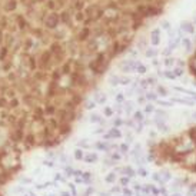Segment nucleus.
Masks as SVG:
<instances>
[{"mask_svg": "<svg viewBox=\"0 0 196 196\" xmlns=\"http://www.w3.org/2000/svg\"><path fill=\"white\" fill-rule=\"evenodd\" d=\"M155 125H156V130L159 133H162V135H167V133L170 132V127H169L162 119H159V118L155 119Z\"/></svg>", "mask_w": 196, "mask_h": 196, "instance_id": "obj_1", "label": "nucleus"}, {"mask_svg": "<svg viewBox=\"0 0 196 196\" xmlns=\"http://www.w3.org/2000/svg\"><path fill=\"white\" fill-rule=\"evenodd\" d=\"M120 176H127L130 179L136 178V169L133 166H122V170H120Z\"/></svg>", "mask_w": 196, "mask_h": 196, "instance_id": "obj_2", "label": "nucleus"}, {"mask_svg": "<svg viewBox=\"0 0 196 196\" xmlns=\"http://www.w3.org/2000/svg\"><path fill=\"white\" fill-rule=\"evenodd\" d=\"M142 155H145V153H143V149H142V145H140V143H135L133 148H132L130 152H129V156L136 159V157L142 156Z\"/></svg>", "mask_w": 196, "mask_h": 196, "instance_id": "obj_3", "label": "nucleus"}, {"mask_svg": "<svg viewBox=\"0 0 196 196\" xmlns=\"http://www.w3.org/2000/svg\"><path fill=\"white\" fill-rule=\"evenodd\" d=\"M84 163H89V165H95L99 162V155L96 152H87L84 155V159H83Z\"/></svg>", "mask_w": 196, "mask_h": 196, "instance_id": "obj_4", "label": "nucleus"}, {"mask_svg": "<svg viewBox=\"0 0 196 196\" xmlns=\"http://www.w3.org/2000/svg\"><path fill=\"white\" fill-rule=\"evenodd\" d=\"M93 146H95V149H97L99 152H109V153H110V146H112V145H109L108 142L103 140V142H96Z\"/></svg>", "mask_w": 196, "mask_h": 196, "instance_id": "obj_5", "label": "nucleus"}, {"mask_svg": "<svg viewBox=\"0 0 196 196\" xmlns=\"http://www.w3.org/2000/svg\"><path fill=\"white\" fill-rule=\"evenodd\" d=\"M172 103H182V105H186V106H195V100H191V99H179V97H172L170 100Z\"/></svg>", "mask_w": 196, "mask_h": 196, "instance_id": "obj_6", "label": "nucleus"}, {"mask_svg": "<svg viewBox=\"0 0 196 196\" xmlns=\"http://www.w3.org/2000/svg\"><path fill=\"white\" fill-rule=\"evenodd\" d=\"M116 179H118V173H115L113 170H112V172H109V173L105 176V182H106L108 185H113V183H116Z\"/></svg>", "mask_w": 196, "mask_h": 196, "instance_id": "obj_7", "label": "nucleus"}, {"mask_svg": "<svg viewBox=\"0 0 196 196\" xmlns=\"http://www.w3.org/2000/svg\"><path fill=\"white\" fill-rule=\"evenodd\" d=\"M169 189H170V192H172V193H178V192H180V189H182L180 180H172V182H170V185H169Z\"/></svg>", "mask_w": 196, "mask_h": 196, "instance_id": "obj_8", "label": "nucleus"}, {"mask_svg": "<svg viewBox=\"0 0 196 196\" xmlns=\"http://www.w3.org/2000/svg\"><path fill=\"white\" fill-rule=\"evenodd\" d=\"M150 178H152V180H153V182H156L159 186H165V185H166V182L162 179V176H160V173H159V172H153Z\"/></svg>", "mask_w": 196, "mask_h": 196, "instance_id": "obj_9", "label": "nucleus"}, {"mask_svg": "<svg viewBox=\"0 0 196 196\" xmlns=\"http://www.w3.org/2000/svg\"><path fill=\"white\" fill-rule=\"evenodd\" d=\"M130 149H132V148H130V145H129V143H126V142H125V143H122V145H119V152H120L123 156H129Z\"/></svg>", "mask_w": 196, "mask_h": 196, "instance_id": "obj_10", "label": "nucleus"}, {"mask_svg": "<svg viewBox=\"0 0 196 196\" xmlns=\"http://www.w3.org/2000/svg\"><path fill=\"white\" fill-rule=\"evenodd\" d=\"M136 175H137L139 178H148V176H149V170H148L145 166H137Z\"/></svg>", "mask_w": 196, "mask_h": 196, "instance_id": "obj_11", "label": "nucleus"}, {"mask_svg": "<svg viewBox=\"0 0 196 196\" xmlns=\"http://www.w3.org/2000/svg\"><path fill=\"white\" fill-rule=\"evenodd\" d=\"M130 183H132V179H130V178H127V176H120V178H119V185H120L122 188H129Z\"/></svg>", "mask_w": 196, "mask_h": 196, "instance_id": "obj_12", "label": "nucleus"}, {"mask_svg": "<svg viewBox=\"0 0 196 196\" xmlns=\"http://www.w3.org/2000/svg\"><path fill=\"white\" fill-rule=\"evenodd\" d=\"M133 120H135L136 123H143V122H145V113L140 112V110L135 112V113H133Z\"/></svg>", "mask_w": 196, "mask_h": 196, "instance_id": "obj_13", "label": "nucleus"}, {"mask_svg": "<svg viewBox=\"0 0 196 196\" xmlns=\"http://www.w3.org/2000/svg\"><path fill=\"white\" fill-rule=\"evenodd\" d=\"M84 150L83 149H80V148H76L75 150H73V156H75V159L76 160H83L84 159Z\"/></svg>", "mask_w": 196, "mask_h": 196, "instance_id": "obj_14", "label": "nucleus"}, {"mask_svg": "<svg viewBox=\"0 0 196 196\" xmlns=\"http://www.w3.org/2000/svg\"><path fill=\"white\" fill-rule=\"evenodd\" d=\"M66 180H67V176H66L65 173H60V172L54 173V182H59V183H65Z\"/></svg>", "mask_w": 196, "mask_h": 196, "instance_id": "obj_15", "label": "nucleus"}, {"mask_svg": "<svg viewBox=\"0 0 196 196\" xmlns=\"http://www.w3.org/2000/svg\"><path fill=\"white\" fill-rule=\"evenodd\" d=\"M122 157H123V155H122L119 150H113V152H110V153H109V159L115 160L116 163H118V162L120 160V159H122Z\"/></svg>", "mask_w": 196, "mask_h": 196, "instance_id": "obj_16", "label": "nucleus"}, {"mask_svg": "<svg viewBox=\"0 0 196 196\" xmlns=\"http://www.w3.org/2000/svg\"><path fill=\"white\" fill-rule=\"evenodd\" d=\"M133 160H135V165H136V166H145V165L148 163L146 155H142V156L136 157V159H133Z\"/></svg>", "mask_w": 196, "mask_h": 196, "instance_id": "obj_17", "label": "nucleus"}, {"mask_svg": "<svg viewBox=\"0 0 196 196\" xmlns=\"http://www.w3.org/2000/svg\"><path fill=\"white\" fill-rule=\"evenodd\" d=\"M159 173H160V176H162V179H163L165 182H172L173 176H172V173H170V172H167V170H163V172H159Z\"/></svg>", "mask_w": 196, "mask_h": 196, "instance_id": "obj_18", "label": "nucleus"}, {"mask_svg": "<svg viewBox=\"0 0 196 196\" xmlns=\"http://www.w3.org/2000/svg\"><path fill=\"white\" fill-rule=\"evenodd\" d=\"M109 133H110V136H112L113 139H120V137H122V132L119 130L118 127H112Z\"/></svg>", "mask_w": 196, "mask_h": 196, "instance_id": "obj_19", "label": "nucleus"}, {"mask_svg": "<svg viewBox=\"0 0 196 196\" xmlns=\"http://www.w3.org/2000/svg\"><path fill=\"white\" fill-rule=\"evenodd\" d=\"M78 148L83 149V150H84V149H89V148H90V143H89L86 139H83V140H79V142H78Z\"/></svg>", "mask_w": 196, "mask_h": 196, "instance_id": "obj_20", "label": "nucleus"}, {"mask_svg": "<svg viewBox=\"0 0 196 196\" xmlns=\"http://www.w3.org/2000/svg\"><path fill=\"white\" fill-rule=\"evenodd\" d=\"M75 172H76V169H75V167H72V166H66V167H65V175H66L67 178L75 176Z\"/></svg>", "mask_w": 196, "mask_h": 196, "instance_id": "obj_21", "label": "nucleus"}, {"mask_svg": "<svg viewBox=\"0 0 196 196\" xmlns=\"http://www.w3.org/2000/svg\"><path fill=\"white\" fill-rule=\"evenodd\" d=\"M167 89L163 86H157V96H167Z\"/></svg>", "mask_w": 196, "mask_h": 196, "instance_id": "obj_22", "label": "nucleus"}, {"mask_svg": "<svg viewBox=\"0 0 196 196\" xmlns=\"http://www.w3.org/2000/svg\"><path fill=\"white\" fill-rule=\"evenodd\" d=\"M103 166L105 167H113V166H116V162L112 160V159H106V160H103Z\"/></svg>", "mask_w": 196, "mask_h": 196, "instance_id": "obj_23", "label": "nucleus"}, {"mask_svg": "<svg viewBox=\"0 0 196 196\" xmlns=\"http://www.w3.org/2000/svg\"><path fill=\"white\" fill-rule=\"evenodd\" d=\"M156 102H157V105H160L162 108H170V106H173V103H172V102H167V100H159V99H157Z\"/></svg>", "mask_w": 196, "mask_h": 196, "instance_id": "obj_24", "label": "nucleus"}, {"mask_svg": "<svg viewBox=\"0 0 196 196\" xmlns=\"http://www.w3.org/2000/svg\"><path fill=\"white\" fill-rule=\"evenodd\" d=\"M43 166H46V167H54L56 163H54L53 159H46V160L43 162Z\"/></svg>", "mask_w": 196, "mask_h": 196, "instance_id": "obj_25", "label": "nucleus"}, {"mask_svg": "<svg viewBox=\"0 0 196 196\" xmlns=\"http://www.w3.org/2000/svg\"><path fill=\"white\" fill-rule=\"evenodd\" d=\"M145 97L148 99V100H157V93H153V92H149V93H146L145 95Z\"/></svg>", "mask_w": 196, "mask_h": 196, "instance_id": "obj_26", "label": "nucleus"}, {"mask_svg": "<svg viewBox=\"0 0 196 196\" xmlns=\"http://www.w3.org/2000/svg\"><path fill=\"white\" fill-rule=\"evenodd\" d=\"M146 66L145 65H142V63H137V66H136V72L137 73H146Z\"/></svg>", "mask_w": 196, "mask_h": 196, "instance_id": "obj_27", "label": "nucleus"}, {"mask_svg": "<svg viewBox=\"0 0 196 196\" xmlns=\"http://www.w3.org/2000/svg\"><path fill=\"white\" fill-rule=\"evenodd\" d=\"M46 22H47V24H49L50 27H54V24H56V16H54V14H53V16H50Z\"/></svg>", "mask_w": 196, "mask_h": 196, "instance_id": "obj_28", "label": "nucleus"}, {"mask_svg": "<svg viewBox=\"0 0 196 196\" xmlns=\"http://www.w3.org/2000/svg\"><path fill=\"white\" fill-rule=\"evenodd\" d=\"M156 109H155V106L152 105V103H149V105H146L145 106V113H153Z\"/></svg>", "mask_w": 196, "mask_h": 196, "instance_id": "obj_29", "label": "nucleus"}, {"mask_svg": "<svg viewBox=\"0 0 196 196\" xmlns=\"http://www.w3.org/2000/svg\"><path fill=\"white\" fill-rule=\"evenodd\" d=\"M132 188L135 192H143V185H140V183H133Z\"/></svg>", "mask_w": 196, "mask_h": 196, "instance_id": "obj_30", "label": "nucleus"}, {"mask_svg": "<svg viewBox=\"0 0 196 196\" xmlns=\"http://www.w3.org/2000/svg\"><path fill=\"white\" fill-rule=\"evenodd\" d=\"M152 43H153V44H157V43H159V30H155V32H153Z\"/></svg>", "mask_w": 196, "mask_h": 196, "instance_id": "obj_31", "label": "nucleus"}, {"mask_svg": "<svg viewBox=\"0 0 196 196\" xmlns=\"http://www.w3.org/2000/svg\"><path fill=\"white\" fill-rule=\"evenodd\" d=\"M133 140H135V139H133V133H132V132H126V143L130 145Z\"/></svg>", "mask_w": 196, "mask_h": 196, "instance_id": "obj_32", "label": "nucleus"}, {"mask_svg": "<svg viewBox=\"0 0 196 196\" xmlns=\"http://www.w3.org/2000/svg\"><path fill=\"white\" fill-rule=\"evenodd\" d=\"M166 66H173L175 65V57H167V59H165V62H163Z\"/></svg>", "mask_w": 196, "mask_h": 196, "instance_id": "obj_33", "label": "nucleus"}, {"mask_svg": "<svg viewBox=\"0 0 196 196\" xmlns=\"http://www.w3.org/2000/svg\"><path fill=\"white\" fill-rule=\"evenodd\" d=\"M143 126H145L143 123H137V125L135 126V129H133V130H135L136 133H142V132H143Z\"/></svg>", "mask_w": 196, "mask_h": 196, "instance_id": "obj_34", "label": "nucleus"}, {"mask_svg": "<svg viewBox=\"0 0 196 196\" xmlns=\"http://www.w3.org/2000/svg\"><path fill=\"white\" fill-rule=\"evenodd\" d=\"M59 162L63 163V165H66V163H67V156H66L65 153H60V155H59Z\"/></svg>", "mask_w": 196, "mask_h": 196, "instance_id": "obj_35", "label": "nucleus"}, {"mask_svg": "<svg viewBox=\"0 0 196 196\" xmlns=\"http://www.w3.org/2000/svg\"><path fill=\"white\" fill-rule=\"evenodd\" d=\"M156 54H157V52L155 49H149V50L146 52V56H148V57H155Z\"/></svg>", "mask_w": 196, "mask_h": 196, "instance_id": "obj_36", "label": "nucleus"}, {"mask_svg": "<svg viewBox=\"0 0 196 196\" xmlns=\"http://www.w3.org/2000/svg\"><path fill=\"white\" fill-rule=\"evenodd\" d=\"M102 119H100V116L97 115V113H93L92 116H90V122H95V123H97V122H100Z\"/></svg>", "mask_w": 196, "mask_h": 196, "instance_id": "obj_37", "label": "nucleus"}, {"mask_svg": "<svg viewBox=\"0 0 196 196\" xmlns=\"http://www.w3.org/2000/svg\"><path fill=\"white\" fill-rule=\"evenodd\" d=\"M183 46H185V47H186V50L189 52V50L192 49V43H191V40H189V39H185V40H183Z\"/></svg>", "mask_w": 196, "mask_h": 196, "instance_id": "obj_38", "label": "nucleus"}, {"mask_svg": "<svg viewBox=\"0 0 196 196\" xmlns=\"http://www.w3.org/2000/svg\"><path fill=\"white\" fill-rule=\"evenodd\" d=\"M67 188L72 191V196H76L78 192H76V188H75V183H67Z\"/></svg>", "mask_w": 196, "mask_h": 196, "instance_id": "obj_39", "label": "nucleus"}, {"mask_svg": "<svg viewBox=\"0 0 196 196\" xmlns=\"http://www.w3.org/2000/svg\"><path fill=\"white\" fill-rule=\"evenodd\" d=\"M122 189H123V188H122L120 185H119V186H113V188L110 189V193H120Z\"/></svg>", "mask_w": 196, "mask_h": 196, "instance_id": "obj_40", "label": "nucleus"}, {"mask_svg": "<svg viewBox=\"0 0 196 196\" xmlns=\"http://www.w3.org/2000/svg\"><path fill=\"white\" fill-rule=\"evenodd\" d=\"M155 113H156V115H157V118H159V119H162V118H166V113H165V112H163L162 109H156V110H155Z\"/></svg>", "mask_w": 196, "mask_h": 196, "instance_id": "obj_41", "label": "nucleus"}, {"mask_svg": "<svg viewBox=\"0 0 196 196\" xmlns=\"http://www.w3.org/2000/svg\"><path fill=\"white\" fill-rule=\"evenodd\" d=\"M132 110H133V103H126V113L129 115V113H132Z\"/></svg>", "mask_w": 196, "mask_h": 196, "instance_id": "obj_42", "label": "nucleus"}, {"mask_svg": "<svg viewBox=\"0 0 196 196\" xmlns=\"http://www.w3.org/2000/svg\"><path fill=\"white\" fill-rule=\"evenodd\" d=\"M122 125H123V120H122V119H115V120H113V126H115V127H119V126H122Z\"/></svg>", "mask_w": 196, "mask_h": 196, "instance_id": "obj_43", "label": "nucleus"}, {"mask_svg": "<svg viewBox=\"0 0 196 196\" xmlns=\"http://www.w3.org/2000/svg\"><path fill=\"white\" fill-rule=\"evenodd\" d=\"M93 192H95V189H93V188H87V189H86V192H84L82 196H90Z\"/></svg>", "mask_w": 196, "mask_h": 196, "instance_id": "obj_44", "label": "nucleus"}, {"mask_svg": "<svg viewBox=\"0 0 196 196\" xmlns=\"http://www.w3.org/2000/svg\"><path fill=\"white\" fill-rule=\"evenodd\" d=\"M105 115H106L108 118H110V116L113 115V110H112L110 108H106V109H105Z\"/></svg>", "mask_w": 196, "mask_h": 196, "instance_id": "obj_45", "label": "nucleus"}, {"mask_svg": "<svg viewBox=\"0 0 196 196\" xmlns=\"http://www.w3.org/2000/svg\"><path fill=\"white\" fill-rule=\"evenodd\" d=\"M173 73H175V76H182V75H183V70L178 67V69H175V70H173Z\"/></svg>", "mask_w": 196, "mask_h": 196, "instance_id": "obj_46", "label": "nucleus"}, {"mask_svg": "<svg viewBox=\"0 0 196 196\" xmlns=\"http://www.w3.org/2000/svg\"><path fill=\"white\" fill-rule=\"evenodd\" d=\"M130 82H132V80H130L129 78H123L122 80H120V83H122V84H129Z\"/></svg>", "mask_w": 196, "mask_h": 196, "instance_id": "obj_47", "label": "nucleus"}, {"mask_svg": "<svg viewBox=\"0 0 196 196\" xmlns=\"http://www.w3.org/2000/svg\"><path fill=\"white\" fill-rule=\"evenodd\" d=\"M22 182L23 183H32V179L30 178H22Z\"/></svg>", "mask_w": 196, "mask_h": 196, "instance_id": "obj_48", "label": "nucleus"}, {"mask_svg": "<svg viewBox=\"0 0 196 196\" xmlns=\"http://www.w3.org/2000/svg\"><path fill=\"white\" fill-rule=\"evenodd\" d=\"M146 160H148V163H152L153 162V156L152 155H146Z\"/></svg>", "mask_w": 196, "mask_h": 196, "instance_id": "obj_49", "label": "nucleus"}, {"mask_svg": "<svg viewBox=\"0 0 196 196\" xmlns=\"http://www.w3.org/2000/svg\"><path fill=\"white\" fill-rule=\"evenodd\" d=\"M59 196H72V195H70V192H65V191H62V192L59 193Z\"/></svg>", "mask_w": 196, "mask_h": 196, "instance_id": "obj_50", "label": "nucleus"}, {"mask_svg": "<svg viewBox=\"0 0 196 196\" xmlns=\"http://www.w3.org/2000/svg\"><path fill=\"white\" fill-rule=\"evenodd\" d=\"M156 136V132L155 130H149V137H155Z\"/></svg>", "mask_w": 196, "mask_h": 196, "instance_id": "obj_51", "label": "nucleus"}, {"mask_svg": "<svg viewBox=\"0 0 196 196\" xmlns=\"http://www.w3.org/2000/svg\"><path fill=\"white\" fill-rule=\"evenodd\" d=\"M40 172H42V167H37V169H35V170H33V173H35V175H40Z\"/></svg>", "mask_w": 196, "mask_h": 196, "instance_id": "obj_52", "label": "nucleus"}, {"mask_svg": "<svg viewBox=\"0 0 196 196\" xmlns=\"http://www.w3.org/2000/svg\"><path fill=\"white\" fill-rule=\"evenodd\" d=\"M86 108H87V109H92V108H95V103H92V102H90V103H87V106H86Z\"/></svg>", "mask_w": 196, "mask_h": 196, "instance_id": "obj_53", "label": "nucleus"}, {"mask_svg": "<svg viewBox=\"0 0 196 196\" xmlns=\"http://www.w3.org/2000/svg\"><path fill=\"white\" fill-rule=\"evenodd\" d=\"M99 195H100V196H109L110 193H109V192H100Z\"/></svg>", "mask_w": 196, "mask_h": 196, "instance_id": "obj_54", "label": "nucleus"}, {"mask_svg": "<svg viewBox=\"0 0 196 196\" xmlns=\"http://www.w3.org/2000/svg\"><path fill=\"white\" fill-rule=\"evenodd\" d=\"M188 196H196V191H193V192H188Z\"/></svg>", "mask_w": 196, "mask_h": 196, "instance_id": "obj_55", "label": "nucleus"}, {"mask_svg": "<svg viewBox=\"0 0 196 196\" xmlns=\"http://www.w3.org/2000/svg\"><path fill=\"white\" fill-rule=\"evenodd\" d=\"M170 196H182V193H180V192H178V193H172Z\"/></svg>", "mask_w": 196, "mask_h": 196, "instance_id": "obj_56", "label": "nucleus"}, {"mask_svg": "<svg viewBox=\"0 0 196 196\" xmlns=\"http://www.w3.org/2000/svg\"><path fill=\"white\" fill-rule=\"evenodd\" d=\"M192 116H193V119H195V120H196V110H195V112H193V113H192Z\"/></svg>", "mask_w": 196, "mask_h": 196, "instance_id": "obj_57", "label": "nucleus"}, {"mask_svg": "<svg viewBox=\"0 0 196 196\" xmlns=\"http://www.w3.org/2000/svg\"><path fill=\"white\" fill-rule=\"evenodd\" d=\"M44 196H56L54 193H49V195H44Z\"/></svg>", "mask_w": 196, "mask_h": 196, "instance_id": "obj_58", "label": "nucleus"}, {"mask_svg": "<svg viewBox=\"0 0 196 196\" xmlns=\"http://www.w3.org/2000/svg\"><path fill=\"white\" fill-rule=\"evenodd\" d=\"M22 196H29V195H24V193H23V195H22Z\"/></svg>", "mask_w": 196, "mask_h": 196, "instance_id": "obj_59", "label": "nucleus"}, {"mask_svg": "<svg viewBox=\"0 0 196 196\" xmlns=\"http://www.w3.org/2000/svg\"><path fill=\"white\" fill-rule=\"evenodd\" d=\"M159 196H162V195H159Z\"/></svg>", "mask_w": 196, "mask_h": 196, "instance_id": "obj_60", "label": "nucleus"}]
</instances>
